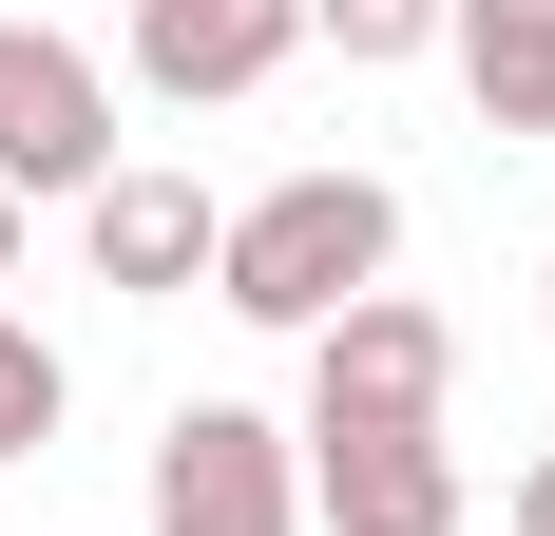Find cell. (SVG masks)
<instances>
[{
  "label": "cell",
  "mask_w": 555,
  "mask_h": 536,
  "mask_svg": "<svg viewBox=\"0 0 555 536\" xmlns=\"http://www.w3.org/2000/svg\"><path fill=\"white\" fill-rule=\"evenodd\" d=\"M402 268V192L384 173H287V192H249V212H230V250H211V307L230 326H287V345H307V326H345L364 307V288H384Z\"/></svg>",
  "instance_id": "6da1fadb"
},
{
  "label": "cell",
  "mask_w": 555,
  "mask_h": 536,
  "mask_svg": "<svg viewBox=\"0 0 555 536\" xmlns=\"http://www.w3.org/2000/svg\"><path fill=\"white\" fill-rule=\"evenodd\" d=\"M460 403V326L422 288H364L345 326H307V422L287 441H422Z\"/></svg>",
  "instance_id": "7a4b0ae2"
},
{
  "label": "cell",
  "mask_w": 555,
  "mask_h": 536,
  "mask_svg": "<svg viewBox=\"0 0 555 536\" xmlns=\"http://www.w3.org/2000/svg\"><path fill=\"white\" fill-rule=\"evenodd\" d=\"M154 536H307V441L249 403H172L154 422Z\"/></svg>",
  "instance_id": "3957f363"
},
{
  "label": "cell",
  "mask_w": 555,
  "mask_h": 536,
  "mask_svg": "<svg viewBox=\"0 0 555 536\" xmlns=\"http://www.w3.org/2000/svg\"><path fill=\"white\" fill-rule=\"evenodd\" d=\"M115 173V77L57 20H0V192H96Z\"/></svg>",
  "instance_id": "277c9868"
},
{
  "label": "cell",
  "mask_w": 555,
  "mask_h": 536,
  "mask_svg": "<svg viewBox=\"0 0 555 536\" xmlns=\"http://www.w3.org/2000/svg\"><path fill=\"white\" fill-rule=\"evenodd\" d=\"M287 58H307V0H134V77H154L172 115L269 97Z\"/></svg>",
  "instance_id": "5b68a950"
},
{
  "label": "cell",
  "mask_w": 555,
  "mask_h": 536,
  "mask_svg": "<svg viewBox=\"0 0 555 536\" xmlns=\"http://www.w3.org/2000/svg\"><path fill=\"white\" fill-rule=\"evenodd\" d=\"M77 230H96V288H134V307L211 288V250H230V212H211V192H192V173H134V154L77 192Z\"/></svg>",
  "instance_id": "8992f818"
},
{
  "label": "cell",
  "mask_w": 555,
  "mask_h": 536,
  "mask_svg": "<svg viewBox=\"0 0 555 536\" xmlns=\"http://www.w3.org/2000/svg\"><path fill=\"white\" fill-rule=\"evenodd\" d=\"M307 536H460V441H307Z\"/></svg>",
  "instance_id": "52a82bcc"
},
{
  "label": "cell",
  "mask_w": 555,
  "mask_h": 536,
  "mask_svg": "<svg viewBox=\"0 0 555 536\" xmlns=\"http://www.w3.org/2000/svg\"><path fill=\"white\" fill-rule=\"evenodd\" d=\"M441 58L499 135H555V0H441Z\"/></svg>",
  "instance_id": "ba28073f"
},
{
  "label": "cell",
  "mask_w": 555,
  "mask_h": 536,
  "mask_svg": "<svg viewBox=\"0 0 555 536\" xmlns=\"http://www.w3.org/2000/svg\"><path fill=\"white\" fill-rule=\"evenodd\" d=\"M57 422H77V365H57L39 326L0 307V460H39V441H57Z\"/></svg>",
  "instance_id": "9c48e42d"
},
{
  "label": "cell",
  "mask_w": 555,
  "mask_h": 536,
  "mask_svg": "<svg viewBox=\"0 0 555 536\" xmlns=\"http://www.w3.org/2000/svg\"><path fill=\"white\" fill-rule=\"evenodd\" d=\"M307 39H326L345 77H384V58H422V39H441V0H307Z\"/></svg>",
  "instance_id": "30bf717a"
},
{
  "label": "cell",
  "mask_w": 555,
  "mask_h": 536,
  "mask_svg": "<svg viewBox=\"0 0 555 536\" xmlns=\"http://www.w3.org/2000/svg\"><path fill=\"white\" fill-rule=\"evenodd\" d=\"M499 518H517V536H555V441L517 460V498H499Z\"/></svg>",
  "instance_id": "8fae6325"
},
{
  "label": "cell",
  "mask_w": 555,
  "mask_h": 536,
  "mask_svg": "<svg viewBox=\"0 0 555 536\" xmlns=\"http://www.w3.org/2000/svg\"><path fill=\"white\" fill-rule=\"evenodd\" d=\"M0 288H20V192H0Z\"/></svg>",
  "instance_id": "7c38bea8"
},
{
  "label": "cell",
  "mask_w": 555,
  "mask_h": 536,
  "mask_svg": "<svg viewBox=\"0 0 555 536\" xmlns=\"http://www.w3.org/2000/svg\"><path fill=\"white\" fill-rule=\"evenodd\" d=\"M537 326H555V288H537Z\"/></svg>",
  "instance_id": "4fadbf2b"
}]
</instances>
